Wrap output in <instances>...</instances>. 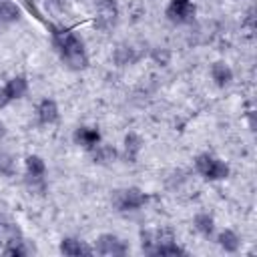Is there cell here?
I'll return each instance as SVG.
<instances>
[{
  "mask_svg": "<svg viewBox=\"0 0 257 257\" xmlns=\"http://www.w3.org/2000/svg\"><path fill=\"white\" fill-rule=\"evenodd\" d=\"M52 34V44L58 50L62 62L70 70H82L88 66V56L82 40L68 28H58L54 24H46Z\"/></svg>",
  "mask_w": 257,
  "mask_h": 257,
  "instance_id": "6da1fadb",
  "label": "cell"
},
{
  "mask_svg": "<svg viewBox=\"0 0 257 257\" xmlns=\"http://www.w3.org/2000/svg\"><path fill=\"white\" fill-rule=\"evenodd\" d=\"M195 169L207 179V181H223L229 177V167L225 161L209 155V153H201L195 159Z\"/></svg>",
  "mask_w": 257,
  "mask_h": 257,
  "instance_id": "7a4b0ae2",
  "label": "cell"
},
{
  "mask_svg": "<svg viewBox=\"0 0 257 257\" xmlns=\"http://www.w3.org/2000/svg\"><path fill=\"white\" fill-rule=\"evenodd\" d=\"M147 195L139 187H128L122 191H114L112 195V205L116 211H137L147 203Z\"/></svg>",
  "mask_w": 257,
  "mask_h": 257,
  "instance_id": "3957f363",
  "label": "cell"
},
{
  "mask_svg": "<svg viewBox=\"0 0 257 257\" xmlns=\"http://www.w3.org/2000/svg\"><path fill=\"white\" fill-rule=\"evenodd\" d=\"M94 251L98 255L116 257V255H126L128 253V245H126V241H122L120 237H116L112 233H102V235H98V239L94 243Z\"/></svg>",
  "mask_w": 257,
  "mask_h": 257,
  "instance_id": "277c9868",
  "label": "cell"
},
{
  "mask_svg": "<svg viewBox=\"0 0 257 257\" xmlns=\"http://www.w3.org/2000/svg\"><path fill=\"white\" fill-rule=\"evenodd\" d=\"M165 14L171 22L185 24V22H191L195 16V4L191 0H171Z\"/></svg>",
  "mask_w": 257,
  "mask_h": 257,
  "instance_id": "5b68a950",
  "label": "cell"
},
{
  "mask_svg": "<svg viewBox=\"0 0 257 257\" xmlns=\"http://www.w3.org/2000/svg\"><path fill=\"white\" fill-rule=\"evenodd\" d=\"M118 18V4L116 0H98V10L94 18V28L108 30Z\"/></svg>",
  "mask_w": 257,
  "mask_h": 257,
  "instance_id": "8992f818",
  "label": "cell"
},
{
  "mask_svg": "<svg viewBox=\"0 0 257 257\" xmlns=\"http://www.w3.org/2000/svg\"><path fill=\"white\" fill-rule=\"evenodd\" d=\"M72 139H74V143H76L78 147H84V149L92 151V149L100 143V133H98V128H94V126H78V128L74 131Z\"/></svg>",
  "mask_w": 257,
  "mask_h": 257,
  "instance_id": "52a82bcc",
  "label": "cell"
},
{
  "mask_svg": "<svg viewBox=\"0 0 257 257\" xmlns=\"http://www.w3.org/2000/svg\"><path fill=\"white\" fill-rule=\"evenodd\" d=\"M36 118L40 124H52L58 120V104L52 98H42L36 106Z\"/></svg>",
  "mask_w": 257,
  "mask_h": 257,
  "instance_id": "ba28073f",
  "label": "cell"
},
{
  "mask_svg": "<svg viewBox=\"0 0 257 257\" xmlns=\"http://www.w3.org/2000/svg\"><path fill=\"white\" fill-rule=\"evenodd\" d=\"M60 253L62 255H68V257H78V255H92L94 249L86 247L82 241L78 239H72V237H64L60 241Z\"/></svg>",
  "mask_w": 257,
  "mask_h": 257,
  "instance_id": "9c48e42d",
  "label": "cell"
},
{
  "mask_svg": "<svg viewBox=\"0 0 257 257\" xmlns=\"http://www.w3.org/2000/svg\"><path fill=\"white\" fill-rule=\"evenodd\" d=\"M211 78H213V82L217 86H227L233 80V70H231V66L227 62H221V60L213 62L211 64Z\"/></svg>",
  "mask_w": 257,
  "mask_h": 257,
  "instance_id": "30bf717a",
  "label": "cell"
},
{
  "mask_svg": "<svg viewBox=\"0 0 257 257\" xmlns=\"http://www.w3.org/2000/svg\"><path fill=\"white\" fill-rule=\"evenodd\" d=\"M217 243L225 253H237L239 247H241V239L233 229H223L217 235Z\"/></svg>",
  "mask_w": 257,
  "mask_h": 257,
  "instance_id": "8fae6325",
  "label": "cell"
},
{
  "mask_svg": "<svg viewBox=\"0 0 257 257\" xmlns=\"http://www.w3.org/2000/svg\"><path fill=\"white\" fill-rule=\"evenodd\" d=\"M4 90L8 92L10 100L22 98V96L26 94V90H28V80H26V76H22V74L12 76V78H10V80L4 84Z\"/></svg>",
  "mask_w": 257,
  "mask_h": 257,
  "instance_id": "7c38bea8",
  "label": "cell"
},
{
  "mask_svg": "<svg viewBox=\"0 0 257 257\" xmlns=\"http://www.w3.org/2000/svg\"><path fill=\"white\" fill-rule=\"evenodd\" d=\"M141 149H143V139L137 133H128L124 137V159L128 163H135L139 153H141Z\"/></svg>",
  "mask_w": 257,
  "mask_h": 257,
  "instance_id": "4fadbf2b",
  "label": "cell"
},
{
  "mask_svg": "<svg viewBox=\"0 0 257 257\" xmlns=\"http://www.w3.org/2000/svg\"><path fill=\"white\" fill-rule=\"evenodd\" d=\"M90 153H92V161L98 165H108L118 157V151L110 145H96Z\"/></svg>",
  "mask_w": 257,
  "mask_h": 257,
  "instance_id": "5bb4252c",
  "label": "cell"
},
{
  "mask_svg": "<svg viewBox=\"0 0 257 257\" xmlns=\"http://www.w3.org/2000/svg\"><path fill=\"white\" fill-rule=\"evenodd\" d=\"M137 58H139V54H137V50L133 46H116V50L112 54V60H114L116 66H128Z\"/></svg>",
  "mask_w": 257,
  "mask_h": 257,
  "instance_id": "9a60e30c",
  "label": "cell"
},
{
  "mask_svg": "<svg viewBox=\"0 0 257 257\" xmlns=\"http://www.w3.org/2000/svg\"><path fill=\"white\" fill-rule=\"evenodd\" d=\"M24 167H26V175L28 177H40L42 179L44 173H46V163L38 155H28L24 159Z\"/></svg>",
  "mask_w": 257,
  "mask_h": 257,
  "instance_id": "2e32d148",
  "label": "cell"
},
{
  "mask_svg": "<svg viewBox=\"0 0 257 257\" xmlns=\"http://www.w3.org/2000/svg\"><path fill=\"white\" fill-rule=\"evenodd\" d=\"M193 225H195V229H197L201 235H205V237H211L213 231H215V221H213V217H211L209 213H197L195 219H193Z\"/></svg>",
  "mask_w": 257,
  "mask_h": 257,
  "instance_id": "e0dca14e",
  "label": "cell"
},
{
  "mask_svg": "<svg viewBox=\"0 0 257 257\" xmlns=\"http://www.w3.org/2000/svg\"><path fill=\"white\" fill-rule=\"evenodd\" d=\"M20 18V6L12 0H0V22H16Z\"/></svg>",
  "mask_w": 257,
  "mask_h": 257,
  "instance_id": "ac0fdd59",
  "label": "cell"
},
{
  "mask_svg": "<svg viewBox=\"0 0 257 257\" xmlns=\"http://www.w3.org/2000/svg\"><path fill=\"white\" fill-rule=\"evenodd\" d=\"M16 171V165H14V159L10 153L6 151H0V175L2 177H12Z\"/></svg>",
  "mask_w": 257,
  "mask_h": 257,
  "instance_id": "d6986e66",
  "label": "cell"
},
{
  "mask_svg": "<svg viewBox=\"0 0 257 257\" xmlns=\"http://www.w3.org/2000/svg\"><path fill=\"white\" fill-rule=\"evenodd\" d=\"M2 253L4 255H26V249L20 245V241H10V245H6Z\"/></svg>",
  "mask_w": 257,
  "mask_h": 257,
  "instance_id": "ffe728a7",
  "label": "cell"
},
{
  "mask_svg": "<svg viewBox=\"0 0 257 257\" xmlns=\"http://www.w3.org/2000/svg\"><path fill=\"white\" fill-rule=\"evenodd\" d=\"M153 58H155L159 64H167V62H169V52H167V50H159V48H155V50H153Z\"/></svg>",
  "mask_w": 257,
  "mask_h": 257,
  "instance_id": "44dd1931",
  "label": "cell"
},
{
  "mask_svg": "<svg viewBox=\"0 0 257 257\" xmlns=\"http://www.w3.org/2000/svg\"><path fill=\"white\" fill-rule=\"evenodd\" d=\"M8 102H12L10 100V96H8V92L4 90V86H0V108H4Z\"/></svg>",
  "mask_w": 257,
  "mask_h": 257,
  "instance_id": "7402d4cb",
  "label": "cell"
},
{
  "mask_svg": "<svg viewBox=\"0 0 257 257\" xmlns=\"http://www.w3.org/2000/svg\"><path fill=\"white\" fill-rule=\"evenodd\" d=\"M4 137H6V124H4L2 120H0V141H2Z\"/></svg>",
  "mask_w": 257,
  "mask_h": 257,
  "instance_id": "603a6c76",
  "label": "cell"
},
{
  "mask_svg": "<svg viewBox=\"0 0 257 257\" xmlns=\"http://www.w3.org/2000/svg\"><path fill=\"white\" fill-rule=\"evenodd\" d=\"M54 6H58V8H64V0H50Z\"/></svg>",
  "mask_w": 257,
  "mask_h": 257,
  "instance_id": "cb8c5ba5",
  "label": "cell"
}]
</instances>
